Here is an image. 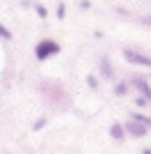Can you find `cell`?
<instances>
[{
	"label": "cell",
	"instance_id": "cell-4",
	"mask_svg": "<svg viewBox=\"0 0 151 154\" xmlns=\"http://www.w3.org/2000/svg\"><path fill=\"white\" fill-rule=\"evenodd\" d=\"M41 92L50 97V101H62V99H67V94H64V90H62V85H55V83H50V85L44 83V85H41Z\"/></svg>",
	"mask_w": 151,
	"mask_h": 154
},
{
	"label": "cell",
	"instance_id": "cell-6",
	"mask_svg": "<svg viewBox=\"0 0 151 154\" xmlns=\"http://www.w3.org/2000/svg\"><path fill=\"white\" fill-rule=\"evenodd\" d=\"M99 69H101V74L105 76V81H112V78H114L112 64H110V60H108V58H103V60H101V62H99Z\"/></svg>",
	"mask_w": 151,
	"mask_h": 154
},
{
	"label": "cell",
	"instance_id": "cell-1",
	"mask_svg": "<svg viewBox=\"0 0 151 154\" xmlns=\"http://www.w3.org/2000/svg\"><path fill=\"white\" fill-rule=\"evenodd\" d=\"M60 53V44H57L55 39H41L37 46H34V58L37 60H48L50 55H57Z\"/></svg>",
	"mask_w": 151,
	"mask_h": 154
},
{
	"label": "cell",
	"instance_id": "cell-3",
	"mask_svg": "<svg viewBox=\"0 0 151 154\" xmlns=\"http://www.w3.org/2000/svg\"><path fill=\"white\" fill-rule=\"evenodd\" d=\"M124 129H126V136H133V138H144L147 131H149V127H144L142 122L133 120V117H128L124 122Z\"/></svg>",
	"mask_w": 151,
	"mask_h": 154
},
{
	"label": "cell",
	"instance_id": "cell-14",
	"mask_svg": "<svg viewBox=\"0 0 151 154\" xmlns=\"http://www.w3.org/2000/svg\"><path fill=\"white\" fill-rule=\"evenodd\" d=\"M140 23H147V26H151V16H142V19H140Z\"/></svg>",
	"mask_w": 151,
	"mask_h": 154
},
{
	"label": "cell",
	"instance_id": "cell-13",
	"mask_svg": "<svg viewBox=\"0 0 151 154\" xmlns=\"http://www.w3.org/2000/svg\"><path fill=\"white\" fill-rule=\"evenodd\" d=\"M64 14H67V7L60 2V5H57V19H64Z\"/></svg>",
	"mask_w": 151,
	"mask_h": 154
},
{
	"label": "cell",
	"instance_id": "cell-8",
	"mask_svg": "<svg viewBox=\"0 0 151 154\" xmlns=\"http://www.w3.org/2000/svg\"><path fill=\"white\" fill-rule=\"evenodd\" d=\"M114 94H117V97L128 94V83H117V85H114Z\"/></svg>",
	"mask_w": 151,
	"mask_h": 154
},
{
	"label": "cell",
	"instance_id": "cell-9",
	"mask_svg": "<svg viewBox=\"0 0 151 154\" xmlns=\"http://www.w3.org/2000/svg\"><path fill=\"white\" fill-rule=\"evenodd\" d=\"M12 37H14V35H12V30H9L7 26H2V23H0V39H5V42H9Z\"/></svg>",
	"mask_w": 151,
	"mask_h": 154
},
{
	"label": "cell",
	"instance_id": "cell-5",
	"mask_svg": "<svg viewBox=\"0 0 151 154\" xmlns=\"http://www.w3.org/2000/svg\"><path fill=\"white\" fill-rule=\"evenodd\" d=\"M133 85H135L140 90V94L151 103V85H149V81H147V78H133Z\"/></svg>",
	"mask_w": 151,
	"mask_h": 154
},
{
	"label": "cell",
	"instance_id": "cell-11",
	"mask_svg": "<svg viewBox=\"0 0 151 154\" xmlns=\"http://www.w3.org/2000/svg\"><path fill=\"white\" fill-rule=\"evenodd\" d=\"M135 106H138V108H147V106H149V101H147L144 97L140 94V97H138V99H135Z\"/></svg>",
	"mask_w": 151,
	"mask_h": 154
},
{
	"label": "cell",
	"instance_id": "cell-15",
	"mask_svg": "<svg viewBox=\"0 0 151 154\" xmlns=\"http://www.w3.org/2000/svg\"><path fill=\"white\" fill-rule=\"evenodd\" d=\"M142 154H151V149H149V147H147V149H142Z\"/></svg>",
	"mask_w": 151,
	"mask_h": 154
},
{
	"label": "cell",
	"instance_id": "cell-2",
	"mask_svg": "<svg viewBox=\"0 0 151 154\" xmlns=\"http://www.w3.org/2000/svg\"><path fill=\"white\" fill-rule=\"evenodd\" d=\"M124 60L135 64V67H151L149 55H144V53H140V51H133V48H124Z\"/></svg>",
	"mask_w": 151,
	"mask_h": 154
},
{
	"label": "cell",
	"instance_id": "cell-10",
	"mask_svg": "<svg viewBox=\"0 0 151 154\" xmlns=\"http://www.w3.org/2000/svg\"><path fill=\"white\" fill-rule=\"evenodd\" d=\"M34 12H37V16H39V19H46V16H48V9H46L44 5H39V2L34 5Z\"/></svg>",
	"mask_w": 151,
	"mask_h": 154
},
{
	"label": "cell",
	"instance_id": "cell-7",
	"mask_svg": "<svg viewBox=\"0 0 151 154\" xmlns=\"http://www.w3.org/2000/svg\"><path fill=\"white\" fill-rule=\"evenodd\" d=\"M110 136H112L114 140H124L126 138V129H124V122H114L110 127Z\"/></svg>",
	"mask_w": 151,
	"mask_h": 154
},
{
	"label": "cell",
	"instance_id": "cell-12",
	"mask_svg": "<svg viewBox=\"0 0 151 154\" xmlns=\"http://www.w3.org/2000/svg\"><path fill=\"white\" fill-rule=\"evenodd\" d=\"M87 83H89V88H92V90H96V88H99V81H96V76H87Z\"/></svg>",
	"mask_w": 151,
	"mask_h": 154
}]
</instances>
